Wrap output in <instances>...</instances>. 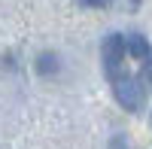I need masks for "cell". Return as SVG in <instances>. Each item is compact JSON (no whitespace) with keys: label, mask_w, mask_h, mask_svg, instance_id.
<instances>
[{"label":"cell","mask_w":152,"mask_h":149,"mask_svg":"<svg viewBox=\"0 0 152 149\" xmlns=\"http://www.w3.org/2000/svg\"><path fill=\"white\" fill-rule=\"evenodd\" d=\"M143 79L152 85V46H149V52H146V67H143Z\"/></svg>","instance_id":"obj_5"},{"label":"cell","mask_w":152,"mask_h":149,"mask_svg":"<svg viewBox=\"0 0 152 149\" xmlns=\"http://www.w3.org/2000/svg\"><path fill=\"white\" fill-rule=\"evenodd\" d=\"M131 3H134V6H140V0H131Z\"/></svg>","instance_id":"obj_7"},{"label":"cell","mask_w":152,"mask_h":149,"mask_svg":"<svg viewBox=\"0 0 152 149\" xmlns=\"http://www.w3.org/2000/svg\"><path fill=\"white\" fill-rule=\"evenodd\" d=\"M37 70H40L43 76L55 73V70H58V61H55V55H40V61H37Z\"/></svg>","instance_id":"obj_4"},{"label":"cell","mask_w":152,"mask_h":149,"mask_svg":"<svg viewBox=\"0 0 152 149\" xmlns=\"http://www.w3.org/2000/svg\"><path fill=\"white\" fill-rule=\"evenodd\" d=\"M100 55H104V70L110 79H116L125 73V37L122 34H110L104 46H100Z\"/></svg>","instance_id":"obj_1"},{"label":"cell","mask_w":152,"mask_h":149,"mask_svg":"<svg viewBox=\"0 0 152 149\" xmlns=\"http://www.w3.org/2000/svg\"><path fill=\"white\" fill-rule=\"evenodd\" d=\"M125 52H128V55H134V58H146L149 43L143 40L140 34H128V37H125Z\"/></svg>","instance_id":"obj_3"},{"label":"cell","mask_w":152,"mask_h":149,"mask_svg":"<svg viewBox=\"0 0 152 149\" xmlns=\"http://www.w3.org/2000/svg\"><path fill=\"white\" fill-rule=\"evenodd\" d=\"M79 3H85V6H94V9H107L113 0H79Z\"/></svg>","instance_id":"obj_6"},{"label":"cell","mask_w":152,"mask_h":149,"mask_svg":"<svg viewBox=\"0 0 152 149\" xmlns=\"http://www.w3.org/2000/svg\"><path fill=\"white\" fill-rule=\"evenodd\" d=\"M113 82V91H116V101L125 107V110H134L140 107V101H143V88H140V82L137 79H131L128 73H122V76H116V79H110Z\"/></svg>","instance_id":"obj_2"}]
</instances>
